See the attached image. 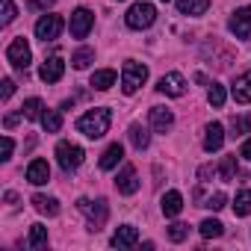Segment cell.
I'll use <instances>...</instances> for the list:
<instances>
[{
    "instance_id": "1",
    "label": "cell",
    "mask_w": 251,
    "mask_h": 251,
    "mask_svg": "<svg viewBox=\"0 0 251 251\" xmlns=\"http://www.w3.org/2000/svg\"><path fill=\"white\" fill-rule=\"evenodd\" d=\"M109 124H112V112L106 106H95V109H89L77 118V130L86 139H100V136L109 133Z\"/></svg>"
},
{
    "instance_id": "2",
    "label": "cell",
    "mask_w": 251,
    "mask_h": 251,
    "mask_svg": "<svg viewBox=\"0 0 251 251\" xmlns=\"http://www.w3.org/2000/svg\"><path fill=\"white\" fill-rule=\"evenodd\" d=\"M145 80H148V65H142L136 59L124 62V68H121V89H124V95H136L145 86Z\"/></svg>"
},
{
    "instance_id": "3",
    "label": "cell",
    "mask_w": 251,
    "mask_h": 251,
    "mask_svg": "<svg viewBox=\"0 0 251 251\" xmlns=\"http://www.w3.org/2000/svg\"><path fill=\"white\" fill-rule=\"evenodd\" d=\"M77 210L89 219V230H100L103 225H106V216H109V207H106V201L103 198H98V201H92V198H80L77 201Z\"/></svg>"
},
{
    "instance_id": "4",
    "label": "cell",
    "mask_w": 251,
    "mask_h": 251,
    "mask_svg": "<svg viewBox=\"0 0 251 251\" xmlns=\"http://www.w3.org/2000/svg\"><path fill=\"white\" fill-rule=\"evenodd\" d=\"M124 21H127V27H130V30H148V27L157 21V9L142 0V3H133V6L127 9Z\"/></svg>"
},
{
    "instance_id": "5",
    "label": "cell",
    "mask_w": 251,
    "mask_h": 251,
    "mask_svg": "<svg viewBox=\"0 0 251 251\" xmlns=\"http://www.w3.org/2000/svg\"><path fill=\"white\" fill-rule=\"evenodd\" d=\"M6 59H9V62H12V68H18V71H27V68H30L33 50H30V45H27V39H24V36H18V39H12V42H9V48H6Z\"/></svg>"
},
{
    "instance_id": "6",
    "label": "cell",
    "mask_w": 251,
    "mask_h": 251,
    "mask_svg": "<svg viewBox=\"0 0 251 251\" xmlns=\"http://www.w3.org/2000/svg\"><path fill=\"white\" fill-rule=\"evenodd\" d=\"M83 157H86L83 148L74 145V142H59V145H56V163H59L62 172H74V169H80Z\"/></svg>"
},
{
    "instance_id": "7",
    "label": "cell",
    "mask_w": 251,
    "mask_h": 251,
    "mask_svg": "<svg viewBox=\"0 0 251 251\" xmlns=\"http://www.w3.org/2000/svg\"><path fill=\"white\" fill-rule=\"evenodd\" d=\"M62 27H65V21L59 18V15H42L39 21H36V39H42L45 45L48 42H53V39H59V33H62Z\"/></svg>"
},
{
    "instance_id": "8",
    "label": "cell",
    "mask_w": 251,
    "mask_h": 251,
    "mask_svg": "<svg viewBox=\"0 0 251 251\" xmlns=\"http://www.w3.org/2000/svg\"><path fill=\"white\" fill-rule=\"evenodd\" d=\"M92 27H95V15H92V9H86V6L74 9V15H71V21H68L71 36H74V39H86V36L92 33Z\"/></svg>"
},
{
    "instance_id": "9",
    "label": "cell",
    "mask_w": 251,
    "mask_h": 251,
    "mask_svg": "<svg viewBox=\"0 0 251 251\" xmlns=\"http://www.w3.org/2000/svg\"><path fill=\"white\" fill-rule=\"evenodd\" d=\"M227 30H230L239 42H248V39H251V6L236 9V12L230 15V21H227Z\"/></svg>"
},
{
    "instance_id": "10",
    "label": "cell",
    "mask_w": 251,
    "mask_h": 251,
    "mask_svg": "<svg viewBox=\"0 0 251 251\" xmlns=\"http://www.w3.org/2000/svg\"><path fill=\"white\" fill-rule=\"evenodd\" d=\"M157 92H163V95H169V98H180V95L186 92V80H183V74H177V71L163 74L160 83H157Z\"/></svg>"
},
{
    "instance_id": "11",
    "label": "cell",
    "mask_w": 251,
    "mask_h": 251,
    "mask_svg": "<svg viewBox=\"0 0 251 251\" xmlns=\"http://www.w3.org/2000/svg\"><path fill=\"white\" fill-rule=\"evenodd\" d=\"M62 74H65V62H62V56H48V59L42 62V68H39V77H42L45 83H59Z\"/></svg>"
},
{
    "instance_id": "12",
    "label": "cell",
    "mask_w": 251,
    "mask_h": 251,
    "mask_svg": "<svg viewBox=\"0 0 251 251\" xmlns=\"http://www.w3.org/2000/svg\"><path fill=\"white\" fill-rule=\"evenodd\" d=\"M109 245H112V248H133V245H139V230H136L133 225H121V227L112 233Z\"/></svg>"
},
{
    "instance_id": "13",
    "label": "cell",
    "mask_w": 251,
    "mask_h": 251,
    "mask_svg": "<svg viewBox=\"0 0 251 251\" xmlns=\"http://www.w3.org/2000/svg\"><path fill=\"white\" fill-rule=\"evenodd\" d=\"M148 118H151V127H154L157 133H166V130H172V124H175V112H172L169 106H151Z\"/></svg>"
},
{
    "instance_id": "14",
    "label": "cell",
    "mask_w": 251,
    "mask_h": 251,
    "mask_svg": "<svg viewBox=\"0 0 251 251\" xmlns=\"http://www.w3.org/2000/svg\"><path fill=\"white\" fill-rule=\"evenodd\" d=\"M115 189H118L121 195H133V192L139 189V177H136V169H133V166H124V169L118 172Z\"/></svg>"
},
{
    "instance_id": "15",
    "label": "cell",
    "mask_w": 251,
    "mask_h": 251,
    "mask_svg": "<svg viewBox=\"0 0 251 251\" xmlns=\"http://www.w3.org/2000/svg\"><path fill=\"white\" fill-rule=\"evenodd\" d=\"M230 95H233V100H236V103H251V68H248V71H242V74L233 80Z\"/></svg>"
},
{
    "instance_id": "16",
    "label": "cell",
    "mask_w": 251,
    "mask_h": 251,
    "mask_svg": "<svg viewBox=\"0 0 251 251\" xmlns=\"http://www.w3.org/2000/svg\"><path fill=\"white\" fill-rule=\"evenodd\" d=\"M225 145V127H222V124L219 121H210L207 124V127H204V151H219Z\"/></svg>"
},
{
    "instance_id": "17",
    "label": "cell",
    "mask_w": 251,
    "mask_h": 251,
    "mask_svg": "<svg viewBox=\"0 0 251 251\" xmlns=\"http://www.w3.org/2000/svg\"><path fill=\"white\" fill-rule=\"evenodd\" d=\"M27 180H30L33 186H45V183L50 180V166H48V160H33V163L27 166Z\"/></svg>"
},
{
    "instance_id": "18",
    "label": "cell",
    "mask_w": 251,
    "mask_h": 251,
    "mask_svg": "<svg viewBox=\"0 0 251 251\" xmlns=\"http://www.w3.org/2000/svg\"><path fill=\"white\" fill-rule=\"evenodd\" d=\"M160 207H163V216H169V219H175L180 210H183V195L177 192V189H172V192H166L163 195V201H160Z\"/></svg>"
},
{
    "instance_id": "19",
    "label": "cell",
    "mask_w": 251,
    "mask_h": 251,
    "mask_svg": "<svg viewBox=\"0 0 251 251\" xmlns=\"http://www.w3.org/2000/svg\"><path fill=\"white\" fill-rule=\"evenodd\" d=\"M127 139H130V145L136 151H145L151 145V133H148V127H142V124H130V127H127Z\"/></svg>"
},
{
    "instance_id": "20",
    "label": "cell",
    "mask_w": 251,
    "mask_h": 251,
    "mask_svg": "<svg viewBox=\"0 0 251 251\" xmlns=\"http://www.w3.org/2000/svg\"><path fill=\"white\" fill-rule=\"evenodd\" d=\"M121 160H124V148H121V142H112V145L100 154V169L109 172V169H115Z\"/></svg>"
},
{
    "instance_id": "21",
    "label": "cell",
    "mask_w": 251,
    "mask_h": 251,
    "mask_svg": "<svg viewBox=\"0 0 251 251\" xmlns=\"http://www.w3.org/2000/svg\"><path fill=\"white\" fill-rule=\"evenodd\" d=\"M115 80H118V74H115L112 68H100V71H95V74H92V86H95L98 92L112 89V86H115Z\"/></svg>"
},
{
    "instance_id": "22",
    "label": "cell",
    "mask_w": 251,
    "mask_h": 251,
    "mask_svg": "<svg viewBox=\"0 0 251 251\" xmlns=\"http://www.w3.org/2000/svg\"><path fill=\"white\" fill-rule=\"evenodd\" d=\"M207 6H210V0H177V12L180 15H204L207 12Z\"/></svg>"
},
{
    "instance_id": "23",
    "label": "cell",
    "mask_w": 251,
    "mask_h": 251,
    "mask_svg": "<svg viewBox=\"0 0 251 251\" xmlns=\"http://www.w3.org/2000/svg\"><path fill=\"white\" fill-rule=\"evenodd\" d=\"M33 207L42 216H56L59 213V201L56 198H48V195H33Z\"/></svg>"
},
{
    "instance_id": "24",
    "label": "cell",
    "mask_w": 251,
    "mask_h": 251,
    "mask_svg": "<svg viewBox=\"0 0 251 251\" xmlns=\"http://www.w3.org/2000/svg\"><path fill=\"white\" fill-rule=\"evenodd\" d=\"M42 127H45V133H59V127H62V112L59 109H45Z\"/></svg>"
},
{
    "instance_id": "25",
    "label": "cell",
    "mask_w": 251,
    "mask_h": 251,
    "mask_svg": "<svg viewBox=\"0 0 251 251\" xmlns=\"http://www.w3.org/2000/svg\"><path fill=\"white\" fill-rule=\"evenodd\" d=\"M21 112H24L27 121H42V115H45V103H42L39 98H30V100H24Z\"/></svg>"
},
{
    "instance_id": "26",
    "label": "cell",
    "mask_w": 251,
    "mask_h": 251,
    "mask_svg": "<svg viewBox=\"0 0 251 251\" xmlns=\"http://www.w3.org/2000/svg\"><path fill=\"white\" fill-rule=\"evenodd\" d=\"M198 230H201L204 239H219V236L225 233V225H222L219 219H204V222L198 225Z\"/></svg>"
},
{
    "instance_id": "27",
    "label": "cell",
    "mask_w": 251,
    "mask_h": 251,
    "mask_svg": "<svg viewBox=\"0 0 251 251\" xmlns=\"http://www.w3.org/2000/svg\"><path fill=\"white\" fill-rule=\"evenodd\" d=\"M92 59H95V50H92V48H77L74 56H71V65H74L77 71H83V68L92 65Z\"/></svg>"
},
{
    "instance_id": "28",
    "label": "cell",
    "mask_w": 251,
    "mask_h": 251,
    "mask_svg": "<svg viewBox=\"0 0 251 251\" xmlns=\"http://www.w3.org/2000/svg\"><path fill=\"white\" fill-rule=\"evenodd\" d=\"M242 133H251V115H233L230 118V136H242Z\"/></svg>"
},
{
    "instance_id": "29",
    "label": "cell",
    "mask_w": 251,
    "mask_h": 251,
    "mask_svg": "<svg viewBox=\"0 0 251 251\" xmlns=\"http://www.w3.org/2000/svg\"><path fill=\"white\" fill-rule=\"evenodd\" d=\"M27 245H30V248H45V245H48V227H45V225H33Z\"/></svg>"
},
{
    "instance_id": "30",
    "label": "cell",
    "mask_w": 251,
    "mask_h": 251,
    "mask_svg": "<svg viewBox=\"0 0 251 251\" xmlns=\"http://www.w3.org/2000/svg\"><path fill=\"white\" fill-rule=\"evenodd\" d=\"M233 213H236V216H248V213H251V189L236 192V198H233Z\"/></svg>"
},
{
    "instance_id": "31",
    "label": "cell",
    "mask_w": 251,
    "mask_h": 251,
    "mask_svg": "<svg viewBox=\"0 0 251 251\" xmlns=\"http://www.w3.org/2000/svg\"><path fill=\"white\" fill-rule=\"evenodd\" d=\"M225 98H227V92H225V86H219V83H213V86L207 89V100H210V106H216V109H222V106H225Z\"/></svg>"
},
{
    "instance_id": "32",
    "label": "cell",
    "mask_w": 251,
    "mask_h": 251,
    "mask_svg": "<svg viewBox=\"0 0 251 251\" xmlns=\"http://www.w3.org/2000/svg\"><path fill=\"white\" fill-rule=\"evenodd\" d=\"M219 175H222V180H233L236 177V157H225L219 166Z\"/></svg>"
},
{
    "instance_id": "33",
    "label": "cell",
    "mask_w": 251,
    "mask_h": 251,
    "mask_svg": "<svg viewBox=\"0 0 251 251\" xmlns=\"http://www.w3.org/2000/svg\"><path fill=\"white\" fill-rule=\"evenodd\" d=\"M227 204V198H225V192H213V195H207V198H201V207H207V210H222Z\"/></svg>"
},
{
    "instance_id": "34",
    "label": "cell",
    "mask_w": 251,
    "mask_h": 251,
    "mask_svg": "<svg viewBox=\"0 0 251 251\" xmlns=\"http://www.w3.org/2000/svg\"><path fill=\"white\" fill-rule=\"evenodd\" d=\"M189 236V225H183V222H175L172 227H169V239L172 242H183Z\"/></svg>"
},
{
    "instance_id": "35",
    "label": "cell",
    "mask_w": 251,
    "mask_h": 251,
    "mask_svg": "<svg viewBox=\"0 0 251 251\" xmlns=\"http://www.w3.org/2000/svg\"><path fill=\"white\" fill-rule=\"evenodd\" d=\"M0 6H3V27H6V24H12V21H15L18 9H15L12 0H0Z\"/></svg>"
},
{
    "instance_id": "36",
    "label": "cell",
    "mask_w": 251,
    "mask_h": 251,
    "mask_svg": "<svg viewBox=\"0 0 251 251\" xmlns=\"http://www.w3.org/2000/svg\"><path fill=\"white\" fill-rule=\"evenodd\" d=\"M216 175H219V169H216V166H210V163L198 169V180H201V183H207V180H210V177H216Z\"/></svg>"
},
{
    "instance_id": "37",
    "label": "cell",
    "mask_w": 251,
    "mask_h": 251,
    "mask_svg": "<svg viewBox=\"0 0 251 251\" xmlns=\"http://www.w3.org/2000/svg\"><path fill=\"white\" fill-rule=\"evenodd\" d=\"M12 151H15V142H12V136H3V157H0V160H12Z\"/></svg>"
},
{
    "instance_id": "38",
    "label": "cell",
    "mask_w": 251,
    "mask_h": 251,
    "mask_svg": "<svg viewBox=\"0 0 251 251\" xmlns=\"http://www.w3.org/2000/svg\"><path fill=\"white\" fill-rule=\"evenodd\" d=\"M0 86H3V89H0V95H3V100H9L12 98V92H15V80H3V83H0Z\"/></svg>"
},
{
    "instance_id": "39",
    "label": "cell",
    "mask_w": 251,
    "mask_h": 251,
    "mask_svg": "<svg viewBox=\"0 0 251 251\" xmlns=\"http://www.w3.org/2000/svg\"><path fill=\"white\" fill-rule=\"evenodd\" d=\"M30 6H33L36 12H48V9L53 6V0H30Z\"/></svg>"
},
{
    "instance_id": "40",
    "label": "cell",
    "mask_w": 251,
    "mask_h": 251,
    "mask_svg": "<svg viewBox=\"0 0 251 251\" xmlns=\"http://www.w3.org/2000/svg\"><path fill=\"white\" fill-rule=\"evenodd\" d=\"M21 115H24V112H9V115H6V127H15V124L21 121Z\"/></svg>"
},
{
    "instance_id": "41",
    "label": "cell",
    "mask_w": 251,
    "mask_h": 251,
    "mask_svg": "<svg viewBox=\"0 0 251 251\" xmlns=\"http://www.w3.org/2000/svg\"><path fill=\"white\" fill-rule=\"evenodd\" d=\"M239 157H245V160H251V136L245 139V145H242V151H239Z\"/></svg>"
},
{
    "instance_id": "42",
    "label": "cell",
    "mask_w": 251,
    "mask_h": 251,
    "mask_svg": "<svg viewBox=\"0 0 251 251\" xmlns=\"http://www.w3.org/2000/svg\"><path fill=\"white\" fill-rule=\"evenodd\" d=\"M163 3H169V0H163Z\"/></svg>"
}]
</instances>
